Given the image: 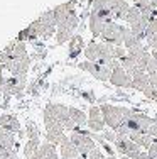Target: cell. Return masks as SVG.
Here are the masks:
<instances>
[{
  "label": "cell",
  "instance_id": "obj_1",
  "mask_svg": "<svg viewBox=\"0 0 157 159\" xmlns=\"http://www.w3.org/2000/svg\"><path fill=\"white\" fill-rule=\"evenodd\" d=\"M61 159H81V154L78 152V149L66 135L61 142Z\"/></svg>",
  "mask_w": 157,
  "mask_h": 159
},
{
  "label": "cell",
  "instance_id": "obj_2",
  "mask_svg": "<svg viewBox=\"0 0 157 159\" xmlns=\"http://www.w3.org/2000/svg\"><path fill=\"white\" fill-rule=\"evenodd\" d=\"M0 125L5 129L7 132H10V134L20 130V124H19V120L15 119V117H12V115H2L0 117Z\"/></svg>",
  "mask_w": 157,
  "mask_h": 159
},
{
  "label": "cell",
  "instance_id": "obj_3",
  "mask_svg": "<svg viewBox=\"0 0 157 159\" xmlns=\"http://www.w3.org/2000/svg\"><path fill=\"white\" fill-rule=\"evenodd\" d=\"M39 147H41L39 141H29V142L24 146V156L27 157V159H31L32 156H36V154H37Z\"/></svg>",
  "mask_w": 157,
  "mask_h": 159
}]
</instances>
